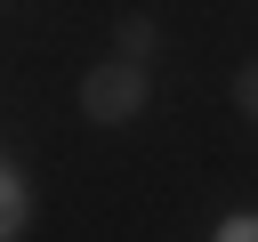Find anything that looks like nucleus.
<instances>
[{
  "label": "nucleus",
  "mask_w": 258,
  "mask_h": 242,
  "mask_svg": "<svg viewBox=\"0 0 258 242\" xmlns=\"http://www.w3.org/2000/svg\"><path fill=\"white\" fill-rule=\"evenodd\" d=\"M81 113L105 121V129H113V121H137V113H145V65H121V56L97 65V73L81 81Z\"/></svg>",
  "instance_id": "obj_1"
},
{
  "label": "nucleus",
  "mask_w": 258,
  "mask_h": 242,
  "mask_svg": "<svg viewBox=\"0 0 258 242\" xmlns=\"http://www.w3.org/2000/svg\"><path fill=\"white\" fill-rule=\"evenodd\" d=\"M24 218H32V194H24V177L0 161V242H16V234H24Z\"/></svg>",
  "instance_id": "obj_2"
},
{
  "label": "nucleus",
  "mask_w": 258,
  "mask_h": 242,
  "mask_svg": "<svg viewBox=\"0 0 258 242\" xmlns=\"http://www.w3.org/2000/svg\"><path fill=\"white\" fill-rule=\"evenodd\" d=\"M153 56V16H121V65H145Z\"/></svg>",
  "instance_id": "obj_3"
},
{
  "label": "nucleus",
  "mask_w": 258,
  "mask_h": 242,
  "mask_svg": "<svg viewBox=\"0 0 258 242\" xmlns=\"http://www.w3.org/2000/svg\"><path fill=\"white\" fill-rule=\"evenodd\" d=\"M234 105H242V113H258V65H242V73H234Z\"/></svg>",
  "instance_id": "obj_4"
},
{
  "label": "nucleus",
  "mask_w": 258,
  "mask_h": 242,
  "mask_svg": "<svg viewBox=\"0 0 258 242\" xmlns=\"http://www.w3.org/2000/svg\"><path fill=\"white\" fill-rule=\"evenodd\" d=\"M218 242H258V218H250V210H242V218H226V226H218Z\"/></svg>",
  "instance_id": "obj_5"
}]
</instances>
